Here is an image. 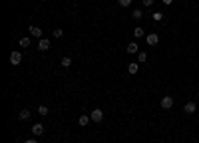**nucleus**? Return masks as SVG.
I'll list each match as a JSON object with an SVG mask.
<instances>
[{
    "label": "nucleus",
    "mask_w": 199,
    "mask_h": 143,
    "mask_svg": "<svg viewBox=\"0 0 199 143\" xmlns=\"http://www.w3.org/2000/svg\"><path fill=\"white\" fill-rule=\"evenodd\" d=\"M20 62H22V54H20V52H12V54H10V64H12V66H18Z\"/></svg>",
    "instance_id": "obj_2"
},
{
    "label": "nucleus",
    "mask_w": 199,
    "mask_h": 143,
    "mask_svg": "<svg viewBox=\"0 0 199 143\" xmlns=\"http://www.w3.org/2000/svg\"><path fill=\"white\" fill-rule=\"evenodd\" d=\"M157 42H159V36L157 34H149L147 36V44H149V46H157Z\"/></svg>",
    "instance_id": "obj_9"
},
{
    "label": "nucleus",
    "mask_w": 199,
    "mask_h": 143,
    "mask_svg": "<svg viewBox=\"0 0 199 143\" xmlns=\"http://www.w3.org/2000/svg\"><path fill=\"white\" fill-rule=\"evenodd\" d=\"M24 143H38V141H36V139H26Z\"/></svg>",
    "instance_id": "obj_24"
},
{
    "label": "nucleus",
    "mask_w": 199,
    "mask_h": 143,
    "mask_svg": "<svg viewBox=\"0 0 199 143\" xmlns=\"http://www.w3.org/2000/svg\"><path fill=\"white\" fill-rule=\"evenodd\" d=\"M126 50H127V54H137V44L136 42H130Z\"/></svg>",
    "instance_id": "obj_11"
},
{
    "label": "nucleus",
    "mask_w": 199,
    "mask_h": 143,
    "mask_svg": "<svg viewBox=\"0 0 199 143\" xmlns=\"http://www.w3.org/2000/svg\"><path fill=\"white\" fill-rule=\"evenodd\" d=\"M142 2H143V6H152L153 0H142Z\"/></svg>",
    "instance_id": "obj_22"
},
{
    "label": "nucleus",
    "mask_w": 199,
    "mask_h": 143,
    "mask_svg": "<svg viewBox=\"0 0 199 143\" xmlns=\"http://www.w3.org/2000/svg\"><path fill=\"white\" fill-rule=\"evenodd\" d=\"M197 97H199V93H197Z\"/></svg>",
    "instance_id": "obj_25"
},
{
    "label": "nucleus",
    "mask_w": 199,
    "mask_h": 143,
    "mask_svg": "<svg viewBox=\"0 0 199 143\" xmlns=\"http://www.w3.org/2000/svg\"><path fill=\"white\" fill-rule=\"evenodd\" d=\"M137 60H139V64L146 62V60H147V54H146V52H139V54H137Z\"/></svg>",
    "instance_id": "obj_19"
},
{
    "label": "nucleus",
    "mask_w": 199,
    "mask_h": 143,
    "mask_svg": "<svg viewBox=\"0 0 199 143\" xmlns=\"http://www.w3.org/2000/svg\"><path fill=\"white\" fill-rule=\"evenodd\" d=\"M137 70H139V64H136V62L127 66V72H130V74H137Z\"/></svg>",
    "instance_id": "obj_13"
},
{
    "label": "nucleus",
    "mask_w": 199,
    "mask_h": 143,
    "mask_svg": "<svg viewBox=\"0 0 199 143\" xmlns=\"http://www.w3.org/2000/svg\"><path fill=\"white\" fill-rule=\"evenodd\" d=\"M48 111H50V109H48V106H38V113L42 115V117H44V115H48Z\"/></svg>",
    "instance_id": "obj_16"
},
{
    "label": "nucleus",
    "mask_w": 199,
    "mask_h": 143,
    "mask_svg": "<svg viewBox=\"0 0 199 143\" xmlns=\"http://www.w3.org/2000/svg\"><path fill=\"white\" fill-rule=\"evenodd\" d=\"M90 117H92L94 123H100V121H104V111H102V109H94Z\"/></svg>",
    "instance_id": "obj_1"
},
{
    "label": "nucleus",
    "mask_w": 199,
    "mask_h": 143,
    "mask_svg": "<svg viewBox=\"0 0 199 143\" xmlns=\"http://www.w3.org/2000/svg\"><path fill=\"white\" fill-rule=\"evenodd\" d=\"M152 18H153V22H161V20H163V12H159V10H157V12L152 14Z\"/></svg>",
    "instance_id": "obj_14"
},
{
    "label": "nucleus",
    "mask_w": 199,
    "mask_h": 143,
    "mask_svg": "<svg viewBox=\"0 0 199 143\" xmlns=\"http://www.w3.org/2000/svg\"><path fill=\"white\" fill-rule=\"evenodd\" d=\"M183 111H185V113H195V111H197V106H195L193 101H187L185 106H183Z\"/></svg>",
    "instance_id": "obj_5"
},
{
    "label": "nucleus",
    "mask_w": 199,
    "mask_h": 143,
    "mask_svg": "<svg viewBox=\"0 0 199 143\" xmlns=\"http://www.w3.org/2000/svg\"><path fill=\"white\" fill-rule=\"evenodd\" d=\"M117 4H120V6H123V8H127L132 4V0H117Z\"/></svg>",
    "instance_id": "obj_20"
},
{
    "label": "nucleus",
    "mask_w": 199,
    "mask_h": 143,
    "mask_svg": "<svg viewBox=\"0 0 199 143\" xmlns=\"http://www.w3.org/2000/svg\"><path fill=\"white\" fill-rule=\"evenodd\" d=\"M161 107H163V109H171V107H173V97L165 96L163 100H161Z\"/></svg>",
    "instance_id": "obj_3"
},
{
    "label": "nucleus",
    "mask_w": 199,
    "mask_h": 143,
    "mask_svg": "<svg viewBox=\"0 0 199 143\" xmlns=\"http://www.w3.org/2000/svg\"><path fill=\"white\" fill-rule=\"evenodd\" d=\"M18 119H20V121H28V119H30V109H20V115H18Z\"/></svg>",
    "instance_id": "obj_7"
},
{
    "label": "nucleus",
    "mask_w": 199,
    "mask_h": 143,
    "mask_svg": "<svg viewBox=\"0 0 199 143\" xmlns=\"http://www.w3.org/2000/svg\"><path fill=\"white\" fill-rule=\"evenodd\" d=\"M48 48H50V40H46V38H40V42H38V50H40V52H46Z\"/></svg>",
    "instance_id": "obj_4"
},
{
    "label": "nucleus",
    "mask_w": 199,
    "mask_h": 143,
    "mask_svg": "<svg viewBox=\"0 0 199 143\" xmlns=\"http://www.w3.org/2000/svg\"><path fill=\"white\" fill-rule=\"evenodd\" d=\"M197 78H199V74H197Z\"/></svg>",
    "instance_id": "obj_26"
},
{
    "label": "nucleus",
    "mask_w": 199,
    "mask_h": 143,
    "mask_svg": "<svg viewBox=\"0 0 199 143\" xmlns=\"http://www.w3.org/2000/svg\"><path fill=\"white\" fill-rule=\"evenodd\" d=\"M142 16H143V12H142V10H139V8H136V10H133V12H132V18H133V20H139V18H142Z\"/></svg>",
    "instance_id": "obj_15"
},
{
    "label": "nucleus",
    "mask_w": 199,
    "mask_h": 143,
    "mask_svg": "<svg viewBox=\"0 0 199 143\" xmlns=\"http://www.w3.org/2000/svg\"><path fill=\"white\" fill-rule=\"evenodd\" d=\"M70 66H72V58H70V56H64V58H62V68H70Z\"/></svg>",
    "instance_id": "obj_12"
},
{
    "label": "nucleus",
    "mask_w": 199,
    "mask_h": 143,
    "mask_svg": "<svg viewBox=\"0 0 199 143\" xmlns=\"http://www.w3.org/2000/svg\"><path fill=\"white\" fill-rule=\"evenodd\" d=\"M161 2H163L165 6H169V4H173V0H161Z\"/></svg>",
    "instance_id": "obj_23"
},
{
    "label": "nucleus",
    "mask_w": 199,
    "mask_h": 143,
    "mask_svg": "<svg viewBox=\"0 0 199 143\" xmlns=\"http://www.w3.org/2000/svg\"><path fill=\"white\" fill-rule=\"evenodd\" d=\"M133 36H136V38H142V36H143V28H139V26H137V28L133 30Z\"/></svg>",
    "instance_id": "obj_18"
},
{
    "label": "nucleus",
    "mask_w": 199,
    "mask_h": 143,
    "mask_svg": "<svg viewBox=\"0 0 199 143\" xmlns=\"http://www.w3.org/2000/svg\"><path fill=\"white\" fill-rule=\"evenodd\" d=\"M64 36V30L62 28H56V30H54V38H62Z\"/></svg>",
    "instance_id": "obj_21"
},
{
    "label": "nucleus",
    "mask_w": 199,
    "mask_h": 143,
    "mask_svg": "<svg viewBox=\"0 0 199 143\" xmlns=\"http://www.w3.org/2000/svg\"><path fill=\"white\" fill-rule=\"evenodd\" d=\"M18 42H20V46H22V48H28V46H30V40H28V38H20Z\"/></svg>",
    "instance_id": "obj_17"
},
{
    "label": "nucleus",
    "mask_w": 199,
    "mask_h": 143,
    "mask_svg": "<svg viewBox=\"0 0 199 143\" xmlns=\"http://www.w3.org/2000/svg\"><path fill=\"white\" fill-rule=\"evenodd\" d=\"M30 34L34 38H42V28L40 26H30Z\"/></svg>",
    "instance_id": "obj_8"
},
{
    "label": "nucleus",
    "mask_w": 199,
    "mask_h": 143,
    "mask_svg": "<svg viewBox=\"0 0 199 143\" xmlns=\"http://www.w3.org/2000/svg\"><path fill=\"white\" fill-rule=\"evenodd\" d=\"M90 121H92V117H90V115H80V117H78V123L82 125V127H84V125H88Z\"/></svg>",
    "instance_id": "obj_10"
},
{
    "label": "nucleus",
    "mask_w": 199,
    "mask_h": 143,
    "mask_svg": "<svg viewBox=\"0 0 199 143\" xmlns=\"http://www.w3.org/2000/svg\"><path fill=\"white\" fill-rule=\"evenodd\" d=\"M32 133H34V135H44V125H42V123H34V125H32Z\"/></svg>",
    "instance_id": "obj_6"
}]
</instances>
